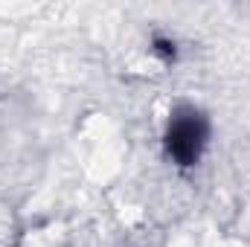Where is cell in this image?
Listing matches in <instances>:
<instances>
[{
  "instance_id": "1",
  "label": "cell",
  "mask_w": 250,
  "mask_h": 247,
  "mask_svg": "<svg viewBox=\"0 0 250 247\" xmlns=\"http://www.w3.org/2000/svg\"><path fill=\"white\" fill-rule=\"evenodd\" d=\"M212 143V120L209 114L195 105V102H178L166 123H163V134H160V148H163V157L181 169H198L207 148Z\"/></svg>"
},
{
  "instance_id": "2",
  "label": "cell",
  "mask_w": 250,
  "mask_h": 247,
  "mask_svg": "<svg viewBox=\"0 0 250 247\" xmlns=\"http://www.w3.org/2000/svg\"><path fill=\"white\" fill-rule=\"evenodd\" d=\"M151 53L154 56H160L163 62H175L178 59V44H175V38H166V35H157L154 41H151Z\"/></svg>"
}]
</instances>
